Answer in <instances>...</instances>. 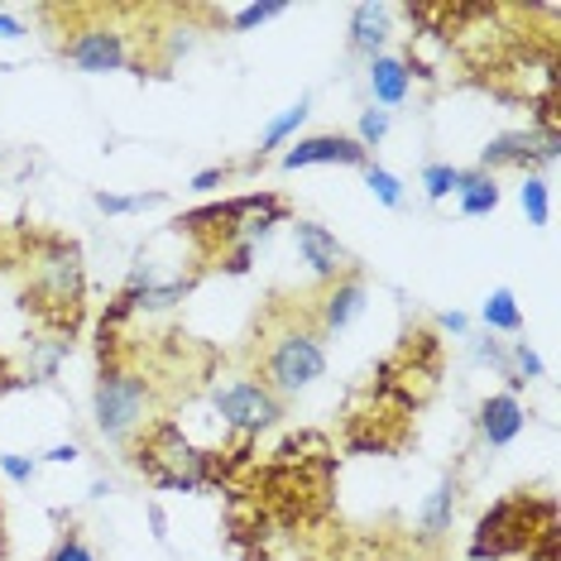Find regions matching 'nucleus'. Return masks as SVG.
Segmentation results:
<instances>
[{
	"instance_id": "obj_1",
	"label": "nucleus",
	"mask_w": 561,
	"mask_h": 561,
	"mask_svg": "<svg viewBox=\"0 0 561 561\" xmlns=\"http://www.w3.org/2000/svg\"><path fill=\"white\" fill-rule=\"evenodd\" d=\"M260 369H264L260 385L270 389L274 399L312 389L317 379L327 375L322 331H312V327H284V331H274V336L264 341V360H260Z\"/></svg>"
},
{
	"instance_id": "obj_2",
	"label": "nucleus",
	"mask_w": 561,
	"mask_h": 561,
	"mask_svg": "<svg viewBox=\"0 0 561 561\" xmlns=\"http://www.w3.org/2000/svg\"><path fill=\"white\" fill-rule=\"evenodd\" d=\"M149 399H154V389H149L145 375H135V369H125V365H106L96 379V393H92L96 432L106 442H130L135 432L149 423Z\"/></svg>"
},
{
	"instance_id": "obj_3",
	"label": "nucleus",
	"mask_w": 561,
	"mask_h": 561,
	"mask_svg": "<svg viewBox=\"0 0 561 561\" xmlns=\"http://www.w3.org/2000/svg\"><path fill=\"white\" fill-rule=\"evenodd\" d=\"M135 461L159 490H202V484H207V456H202L173 423L149 427V437L139 442Z\"/></svg>"
},
{
	"instance_id": "obj_4",
	"label": "nucleus",
	"mask_w": 561,
	"mask_h": 561,
	"mask_svg": "<svg viewBox=\"0 0 561 561\" xmlns=\"http://www.w3.org/2000/svg\"><path fill=\"white\" fill-rule=\"evenodd\" d=\"M34 293H39L44 308L62 312L72 322L82 308V293H87V270H82V250L68 245V240H48V245L34 254Z\"/></svg>"
},
{
	"instance_id": "obj_5",
	"label": "nucleus",
	"mask_w": 561,
	"mask_h": 561,
	"mask_svg": "<svg viewBox=\"0 0 561 561\" xmlns=\"http://www.w3.org/2000/svg\"><path fill=\"white\" fill-rule=\"evenodd\" d=\"M211 408L226 417L236 432H264L284 417V399H274L260 379H231V385L211 389Z\"/></svg>"
},
{
	"instance_id": "obj_6",
	"label": "nucleus",
	"mask_w": 561,
	"mask_h": 561,
	"mask_svg": "<svg viewBox=\"0 0 561 561\" xmlns=\"http://www.w3.org/2000/svg\"><path fill=\"white\" fill-rule=\"evenodd\" d=\"M561 154V135L557 130H508V135H494L490 145L480 149V173H494V169H552Z\"/></svg>"
},
{
	"instance_id": "obj_7",
	"label": "nucleus",
	"mask_w": 561,
	"mask_h": 561,
	"mask_svg": "<svg viewBox=\"0 0 561 561\" xmlns=\"http://www.w3.org/2000/svg\"><path fill=\"white\" fill-rule=\"evenodd\" d=\"M62 54H68V62H78L82 72H92V78H101V72H121L130 68V44H125V34L116 30V24H87V30H72V39L62 44Z\"/></svg>"
},
{
	"instance_id": "obj_8",
	"label": "nucleus",
	"mask_w": 561,
	"mask_h": 561,
	"mask_svg": "<svg viewBox=\"0 0 561 561\" xmlns=\"http://www.w3.org/2000/svg\"><path fill=\"white\" fill-rule=\"evenodd\" d=\"M523 514H528V504H523V500H500V504H494L490 514L480 518L476 542H470V557L484 561V557L523 552V547L533 542V528H528V523H518Z\"/></svg>"
},
{
	"instance_id": "obj_9",
	"label": "nucleus",
	"mask_w": 561,
	"mask_h": 561,
	"mask_svg": "<svg viewBox=\"0 0 561 561\" xmlns=\"http://www.w3.org/2000/svg\"><path fill=\"white\" fill-rule=\"evenodd\" d=\"M293 240H298L302 264H308V270L322 278V284H336V278L351 274V254H346V245H341L336 236L327 231V226L298 221V226H293Z\"/></svg>"
},
{
	"instance_id": "obj_10",
	"label": "nucleus",
	"mask_w": 561,
	"mask_h": 561,
	"mask_svg": "<svg viewBox=\"0 0 561 561\" xmlns=\"http://www.w3.org/2000/svg\"><path fill=\"white\" fill-rule=\"evenodd\" d=\"M365 298H369V288L360 274H346V278H336V284H327V293L317 298V331H322V336L346 331L355 317L365 312Z\"/></svg>"
},
{
	"instance_id": "obj_11",
	"label": "nucleus",
	"mask_w": 561,
	"mask_h": 561,
	"mask_svg": "<svg viewBox=\"0 0 561 561\" xmlns=\"http://www.w3.org/2000/svg\"><path fill=\"white\" fill-rule=\"evenodd\" d=\"M312 163H346V169H369V154L351 135H308L284 154V169H312Z\"/></svg>"
},
{
	"instance_id": "obj_12",
	"label": "nucleus",
	"mask_w": 561,
	"mask_h": 561,
	"mask_svg": "<svg viewBox=\"0 0 561 561\" xmlns=\"http://www.w3.org/2000/svg\"><path fill=\"white\" fill-rule=\"evenodd\" d=\"M523 423H528V413H523V403H518V393H490V399L480 403V413H476V432H480V442L484 446H508L523 432Z\"/></svg>"
},
{
	"instance_id": "obj_13",
	"label": "nucleus",
	"mask_w": 561,
	"mask_h": 561,
	"mask_svg": "<svg viewBox=\"0 0 561 561\" xmlns=\"http://www.w3.org/2000/svg\"><path fill=\"white\" fill-rule=\"evenodd\" d=\"M365 82H369V96H375V106L379 111H393V106H403V101H408V92H413V62L393 58V54H379V58H369Z\"/></svg>"
},
{
	"instance_id": "obj_14",
	"label": "nucleus",
	"mask_w": 561,
	"mask_h": 561,
	"mask_svg": "<svg viewBox=\"0 0 561 561\" xmlns=\"http://www.w3.org/2000/svg\"><path fill=\"white\" fill-rule=\"evenodd\" d=\"M393 34V5H385V0H365V5L351 10V48L365 58H379L385 54Z\"/></svg>"
},
{
	"instance_id": "obj_15",
	"label": "nucleus",
	"mask_w": 561,
	"mask_h": 561,
	"mask_svg": "<svg viewBox=\"0 0 561 561\" xmlns=\"http://www.w3.org/2000/svg\"><path fill=\"white\" fill-rule=\"evenodd\" d=\"M456 494H461V480L456 476H442L437 490L423 500V508H417V533H423L427 542H437L451 533V518H456Z\"/></svg>"
},
{
	"instance_id": "obj_16",
	"label": "nucleus",
	"mask_w": 561,
	"mask_h": 561,
	"mask_svg": "<svg viewBox=\"0 0 561 561\" xmlns=\"http://www.w3.org/2000/svg\"><path fill=\"white\" fill-rule=\"evenodd\" d=\"M456 202H461V216H490L494 207H500V183H494V173L461 169V187H456Z\"/></svg>"
},
{
	"instance_id": "obj_17",
	"label": "nucleus",
	"mask_w": 561,
	"mask_h": 561,
	"mask_svg": "<svg viewBox=\"0 0 561 561\" xmlns=\"http://www.w3.org/2000/svg\"><path fill=\"white\" fill-rule=\"evenodd\" d=\"M480 322L484 331H500V336H518L523 331V308H518V298H514V288H494L490 298L480 302Z\"/></svg>"
},
{
	"instance_id": "obj_18",
	"label": "nucleus",
	"mask_w": 561,
	"mask_h": 561,
	"mask_svg": "<svg viewBox=\"0 0 561 561\" xmlns=\"http://www.w3.org/2000/svg\"><path fill=\"white\" fill-rule=\"evenodd\" d=\"M308 116H312V96H298L288 111H278V116L264 125V135H260V159L270 154V149H284L288 139L302 130V121H308Z\"/></svg>"
},
{
	"instance_id": "obj_19",
	"label": "nucleus",
	"mask_w": 561,
	"mask_h": 561,
	"mask_svg": "<svg viewBox=\"0 0 561 561\" xmlns=\"http://www.w3.org/2000/svg\"><path fill=\"white\" fill-rule=\"evenodd\" d=\"M365 187H369V193H375L379 207L403 211L408 193H403V178H399V173H389V169H379V163H369V169H365Z\"/></svg>"
},
{
	"instance_id": "obj_20",
	"label": "nucleus",
	"mask_w": 561,
	"mask_h": 561,
	"mask_svg": "<svg viewBox=\"0 0 561 561\" xmlns=\"http://www.w3.org/2000/svg\"><path fill=\"white\" fill-rule=\"evenodd\" d=\"M518 202H523V211H528V226H547L552 221V187L542 183V178H523V187H518Z\"/></svg>"
},
{
	"instance_id": "obj_21",
	"label": "nucleus",
	"mask_w": 561,
	"mask_h": 561,
	"mask_svg": "<svg viewBox=\"0 0 561 561\" xmlns=\"http://www.w3.org/2000/svg\"><path fill=\"white\" fill-rule=\"evenodd\" d=\"M389 125H393L389 111L369 106V111H360V121H355V135H351V139H355V145H360L365 154H369V149H379V145L389 139Z\"/></svg>"
},
{
	"instance_id": "obj_22",
	"label": "nucleus",
	"mask_w": 561,
	"mask_h": 561,
	"mask_svg": "<svg viewBox=\"0 0 561 561\" xmlns=\"http://www.w3.org/2000/svg\"><path fill=\"white\" fill-rule=\"evenodd\" d=\"M96 211L106 216H130V211H145V207H159L163 193H135V197H121V193H96Z\"/></svg>"
},
{
	"instance_id": "obj_23",
	"label": "nucleus",
	"mask_w": 561,
	"mask_h": 561,
	"mask_svg": "<svg viewBox=\"0 0 561 561\" xmlns=\"http://www.w3.org/2000/svg\"><path fill=\"white\" fill-rule=\"evenodd\" d=\"M456 187H461V169H456V163H427V169H423V193L432 202L451 197Z\"/></svg>"
},
{
	"instance_id": "obj_24",
	"label": "nucleus",
	"mask_w": 561,
	"mask_h": 561,
	"mask_svg": "<svg viewBox=\"0 0 561 561\" xmlns=\"http://www.w3.org/2000/svg\"><path fill=\"white\" fill-rule=\"evenodd\" d=\"M466 351H470V360H476V365H490V369H500V375L508 379V346H504V341L466 336Z\"/></svg>"
},
{
	"instance_id": "obj_25",
	"label": "nucleus",
	"mask_w": 561,
	"mask_h": 561,
	"mask_svg": "<svg viewBox=\"0 0 561 561\" xmlns=\"http://www.w3.org/2000/svg\"><path fill=\"white\" fill-rule=\"evenodd\" d=\"M284 10H288L284 0H264V5H245V10H236L231 30H236V34H245V30H254V24H270V20H278Z\"/></svg>"
},
{
	"instance_id": "obj_26",
	"label": "nucleus",
	"mask_w": 561,
	"mask_h": 561,
	"mask_svg": "<svg viewBox=\"0 0 561 561\" xmlns=\"http://www.w3.org/2000/svg\"><path fill=\"white\" fill-rule=\"evenodd\" d=\"M0 470H5L15 484H30L34 476H39V461L34 456H15V451H0Z\"/></svg>"
},
{
	"instance_id": "obj_27",
	"label": "nucleus",
	"mask_w": 561,
	"mask_h": 561,
	"mask_svg": "<svg viewBox=\"0 0 561 561\" xmlns=\"http://www.w3.org/2000/svg\"><path fill=\"white\" fill-rule=\"evenodd\" d=\"M48 561H96V552L78 538V533H62L58 547H54V557H48Z\"/></svg>"
},
{
	"instance_id": "obj_28",
	"label": "nucleus",
	"mask_w": 561,
	"mask_h": 561,
	"mask_svg": "<svg viewBox=\"0 0 561 561\" xmlns=\"http://www.w3.org/2000/svg\"><path fill=\"white\" fill-rule=\"evenodd\" d=\"M437 327H442V331H451V336H461V341L470 336V317H466V312H442V317H437Z\"/></svg>"
},
{
	"instance_id": "obj_29",
	"label": "nucleus",
	"mask_w": 561,
	"mask_h": 561,
	"mask_svg": "<svg viewBox=\"0 0 561 561\" xmlns=\"http://www.w3.org/2000/svg\"><path fill=\"white\" fill-rule=\"evenodd\" d=\"M221 183H226V169H202V173L193 178V193H216Z\"/></svg>"
},
{
	"instance_id": "obj_30",
	"label": "nucleus",
	"mask_w": 561,
	"mask_h": 561,
	"mask_svg": "<svg viewBox=\"0 0 561 561\" xmlns=\"http://www.w3.org/2000/svg\"><path fill=\"white\" fill-rule=\"evenodd\" d=\"M78 456H82V451L68 442V446H54V451H44V461H48V466H72V461H78Z\"/></svg>"
},
{
	"instance_id": "obj_31",
	"label": "nucleus",
	"mask_w": 561,
	"mask_h": 561,
	"mask_svg": "<svg viewBox=\"0 0 561 561\" xmlns=\"http://www.w3.org/2000/svg\"><path fill=\"white\" fill-rule=\"evenodd\" d=\"M15 39H24V24L15 15H0V44H15Z\"/></svg>"
},
{
	"instance_id": "obj_32",
	"label": "nucleus",
	"mask_w": 561,
	"mask_h": 561,
	"mask_svg": "<svg viewBox=\"0 0 561 561\" xmlns=\"http://www.w3.org/2000/svg\"><path fill=\"white\" fill-rule=\"evenodd\" d=\"M149 523H154V538H159V542H169V518H163V508H159V504L149 508Z\"/></svg>"
},
{
	"instance_id": "obj_33",
	"label": "nucleus",
	"mask_w": 561,
	"mask_h": 561,
	"mask_svg": "<svg viewBox=\"0 0 561 561\" xmlns=\"http://www.w3.org/2000/svg\"><path fill=\"white\" fill-rule=\"evenodd\" d=\"M0 557H5V523H0Z\"/></svg>"
},
{
	"instance_id": "obj_34",
	"label": "nucleus",
	"mask_w": 561,
	"mask_h": 561,
	"mask_svg": "<svg viewBox=\"0 0 561 561\" xmlns=\"http://www.w3.org/2000/svg\"><path fill=\"white\" fill-rule=\"evenodd\" d=\"M293 561H322V557H312V552H302V557H293Z\"/></svg>"
}]
</instances>
